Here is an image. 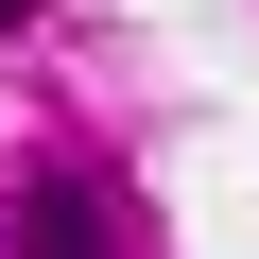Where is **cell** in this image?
<instances>
[{"label": "cell", "mask_w": 259, "mask_h": 259, "mask_svg": "<svg viewBox=\"0 0 259 259\" xmlns=\"http://www.w3.org/2000/svg\"><path fill=\"white\" fill-rule=\"evenodd\" d=\"M0 259H139V242H121V190L104 173H18L0 190Z\"/></svg>", "instance_id": "1"}, {"label": "cell", "mask_w": 259, "mask_h": 259, "mask_svg": "<svg viewBox=\"0 0 259 259\" xmlns=\"http://www.w3.org/2000/svg\"><path fill=\"white\" fill-rule=\"evenodd\" d=\"M18 18H35V0H0V35H18Z\"/></svg>", "instance_id": "2"}]
</instances>
